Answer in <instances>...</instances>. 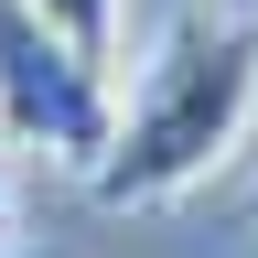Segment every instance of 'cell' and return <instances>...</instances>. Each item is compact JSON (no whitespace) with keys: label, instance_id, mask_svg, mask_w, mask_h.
I'll use <instances>...</instances> for the list:
<instances>
[{"label":"cell","instance_id":"1","mask_svg":"<svg viewBox=\"0 0 258 258\" xmlns=\"http://www.w3.org/2000/svg\"><path fill=\"white\" fill-rule=\"evenodd\" d=\"M258 118V11H183L97 151V205H183Z\"/></svg>","mask_w":258,"mask_h":258},{"label":"cell","instance_id":"5","mask_svg":"<svg viewBox=\"0 0 258 258\" xmlns=\"http://www.w3.org/2000/svg\"><path fill=\"white\" fill-rule=\"evenodd\" d=\"M237 226H258V183H247V194H237Z\"/></svg>","mask_w":258,"mask_h":258},{"label":"cell","instance_id":"7","mask_svg":"<svg viewBox=\"0 0 258 258\" xmlns=\"http://www.w3.org/2000/svg\"><path fill=\"white\" fill-rule=\"evenodd\" d=\"M226 11H258V0H226Z\"/></svg>","mask_w":258,"mask_h":258},{"label":"cell","instance_id":"3","mask_svg":"<svg viewBox=\"0 0 258 258\" xmlns=\"http://www.w3.org/2000/svg\"><path fill=\"white\" fill-rule=\"evenodd\" d=\"M32 11H43L86 64H118V0H32Z\"/></svg>","mask_w":258,"mask_h":258},{"label":"cell","instance_id":"6","mask_svg":"<svg viewBox=\"0 0 258 258\" xmlns=\"http://www.w3.org/2000/svg\"><path fill=\"white\" fill-rule=\"evenodd\" d=\"M0 258H54V247H0Z\"/></svg>","mask_w":258,"mask_h":258},{"label":"cell","instance_id":"2","mask_svg":"<svg viewBox=\"0 0 258 258\" xmlns=\"http://www.w3.org/2000/svg\"><path fill=\"white\" fill-rule=\"evenodd\" d=\"M108 129H118L108 64H86L32 0H0V140L43 151V161H64V172H97Z\"/></svg>","mask_w":258,"mask_h":258},{"label":"cell","instance_id":"4","mask_svg":"<svg viewBox=\"0 0 258 258\" xmlns=\"http://www.w3.org/2000/svg\"><path fill=\"white\" fill-rule=\"evenodd\" d=\"M11 226H22V172H11V140H0V247H22Z\"/></svg>","mask_w":258,"mask_h":258}]
</instances>
